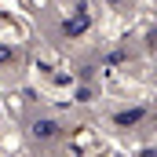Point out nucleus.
I'll list each match as a JSON object with an SVG mask.
<instances>
[{
	"mask_svg": "<svg viewBox=\"0 0 157 157\" xmlns=\"http://www.w3.org/2000/svg\"><path fill=\"white\" fill-rule=\"evenodd\" d=\"M37 135H44V139H51V135H55V124H51V121H44V124H37Z\"/></svg>",
	"mask_w": 157,
	"mask_h": 157,
	"instance_id": "f257e3e1",
	"label": "nucleus"
},
{
	"mask_svg": "<svg viewBox=\"0 0 157 157\" xmlns=\"http://www.w3.org/2000/svg\"><path fill=\"white\" fill-rule=\"evenodd\" d=\"M84 26H88V15H77V18H73V26H66V29H70V33H80Z\"/></svg>",
	"mask_w": 157,
	"mask_h": 157,
	"instance_id": "f03ea898",
	"label": "nucleus"
},
{
	"mask_svg": "<svg viewBox=\"0 0 157 157\" xmlns=\"http://www.w3.org/2000/svg\"><path fill=\"white\" fill-rule=\"evenodd\" d=\"M11 59V48H0V62H7Z\"/></svg>",
	"mask_w": 157,
	"mask_h": 157,
	"instance_id": "7ed1b4c3",
	"label": "nucleus"
}]
</instances>
